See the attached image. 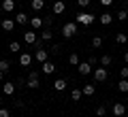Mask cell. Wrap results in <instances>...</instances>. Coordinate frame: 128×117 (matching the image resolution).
Segmentation results:
<instances>
[{
    "label": "cell",
    "instance_id": "obj_1",
    "mask_svg": "<svg viewBox=\"0 0 128 117\" xmlns=\"http://www.w3.org/2000/svg\"><path fill=\"white\" fill-rule=\"evenodd\" d=\"M96 19H98V17H96V15L92 13V11H86V9H83V11H79V13H77L75 21H77L79 26H92V23H94Z\"/></svg>",
    "mask_w": 128,
    "mask_h": 117
},
{
    "label": "cell",
    "instance_id": "obj_2",
    "mask_svg": "<svg viewBox=\"0 0 128 117\" xmlns=\"http://www.w3.org/2000/svg\"><path fill=\"white\" fill-rule=\"evenodd\" d=\"M77 34V21H66L62 26V36L64 38H73Z\"/></svg>",
    "mask_w": 128,
    "mask_h": 117
},
{
    "label": "cell",
    "instance_id": "obj_3",
    "mask_svg": "<svg viewBox=\"0 0 128 117\" xmlns=\"http://www.w3.org/2000/svg\"><path fill=\"white\" fill-rule=\"evenodd\" d=\"M94 79H96L98 83H100V81H107V79H109V70H107V66L94 68Z\"/></svg>",
    "mask_w": 128,
    "mask_h": 117
},
{
    "label": "cell",
    "instance_id": "obj_4",
    "mask_svg": "<svg viewBox=\"0 0 128 117\" xmlns=\"http://www.w3.org/2000/svg\"><path fill=\"white\" fill-rule=\"evenodd\" d=\"M34 60H36L38 64L47 62V60H49V51H45L43 47H38V49H34Z\"/></svg>",
    "mask_w": 128,
    "mask_h": 117
},
{
    "label": "cell",
    "instance_id": "obj_5",
    "mask_svg": "<svg viewBox=\"0 0 128 117\" xmlns=\"http://www.w3.org/2000/svg\"><path fill=\"white\" fill-rule=\"evenodd\" d=\"M36 41H38L36 30H28V32H24V43H26V45H34Z\"/></svg>",
    "mask_w": 128,
    "mask_h": 117
},
{
    "label": "cell",
    "instance_id": "obj_6",
    "mask_svg": "<svg viewBox=\"0 0 128 117\" xmlns=\"http://www.w3.org/2000/svg\"><path fill=\"white\" fill-rule=\"evenodd\" d=\"M15 26H17V23H15V19H9V17H4L2 21H0V28H2L4 32H13Z\"/></svg>",
    "mask_w": 128,
    "mask_h": 117
},
{
    "label": "cell",
    "instance_id": "obj_7",
    "mask_svg": "<svg viewBox=\"0 0 128 117\" xmlns=\"http://www.w3.org/2000/svg\"><path fill=\"white\" fill-rule=\"evenodd\" d=\"M54 15H62L66 11V4H64V0H54V6H51Z\"/></svg>",
    "mask_w": 128,
    "mask_h": 117
},
{
    "label": "cell",
    "instance_id": "obj_8",
    "mask_svg": "<svg viewBox=\"0 0 128 117\" xmlns=\"http://www.w3.org/2000/svg\"><path fill=\"white\" fill-rule=\"evenodd\" d=\"M113 115L115 117H124L126 115V104L124 102H113Z\"/></svg>",
    "mask_w": 128,
    "mask_h": 117
},
{
    "label": "cell",
    "instance_id": "obj_9",
    "mask_svg": "<svg viewBox=\"0 0 128 117\" xmlns=\"http://www.w3.org/2000/svg\"><path fill=\"white\" fill-rule=\"evenodd\" d=\"M15 23H17V26H24V23H30V17H28L26 13H24V11H19V13H15Z\"/></svg>",
    "mask_w": 128,
    "mask_h": 117
},
{
    "label": "cell",
    "instance_id": "obj_10",
    "mask_svg": "<svg viewBox=\"0 0 128 117\" xmlns=\"http://www.w3.org/2000/svg\"><path fill=\"white\" fill-rule=\"evenodd\" d=\"M30 28H32V30H41V28H45L43 17H30Z\"/></svg>",
    "mask_w": 128,
    "mask_h": 117
},
{
    "label": "cell",
    "instance_id": "obj_11",
    "mask_svg": "<svg viewBox=\"0 0 128 117\" xmlns=\"http://www.w3.org/2000/svg\"><path fill=\"white\" fill-rule=\"evenodd\" d=\"M32 60H34V55H30V53H22V55H19V66L28 68V66L32 64Z\"/></svg>",
    "mask_w": 128,
    "mask_h": 117
},
{
    "label": "cell",
    "instance_id": "obj_12",
    "mask_svg": "<svg viewBox=\"0 0 128 117\" xmlns=\"http://www.w3.org/2000/svg\"><path fill=\"white\" fill-rule=\"evenodd\" d=\"M77 70H79V75H90L92 72V64L90 62H79V66H77Z\"/></svg>",
    "mask_w": 128,
    "mask_h": 117
},
{
    "label": "cell",
    "instance_id": "obj_13",
    "mask_svg": "<svg viewBox=\"0 0 128 117\" xmlns=\"http://www.w3.org/2000/svg\"><path fill=\"white\" fill-rule=\"evenodd\" d=\"M98 21H100L102 26H109V23L113 21V15H111L109 11H105V13H102V15H98Z\"/></svg>",
    "mask_w": 128,
    "mask_h": 117
},
{
    "label": "cell",
    "instance_id": "obj_14",
    "mask_svg": "<svg viewBox=\"0 0 128 117\" xmlns=\"http://www.w3.org/2000/svg\"><path fill=\"white\" fill-rule=\"evenodd\" d=\"M41 70L45 72V75H51V72L56 70V64H54V62H49V60H47V62H43V64H41Z\"/></svg>",
    "mask_w": 128,
    "mask_h": 117
},
{
    "label": "cell",
    "instance_id": "obj_15",
    "mask_svg": "<svg viewBox=\"0 0 128 117\" xmlns=\"http://www.w3.org/2000/svg\"><path fill=\"white\" fill-rule=\"evenodd\" d=\"M2 11L4 13H13L15 11V0H4L2 2Z\"/></svg>",
    "mask_w": 128,
    "mask_h": 117
},
{
    "label": "cell",
    "instance_id": "obj_16",
    "mask_svg": "<svg viewBox=\"0 0 128 117\" xmlns=\"http://www.w3.org/2000/svg\"><path fill=\"white\" fill-rule=\"evenodd\" d=\"M66 85H68V83H66V79H56L54 90H56V92H64V90H66Z\"/></svg>",
    "mask_w": 128,
    "mask_h": 117
},
{
    "label": "cell",
    "instance_id": "obj_17",
    "mask_svg": "<svg viewBox=\"0 0 128 117\" xmlns=\"http://www.w3.org/2000/svg\"><path fill=\"white\" fill-rule=\"evenodd\" d=\"M41 38L45 43H49L51 38H54V32H51V28H43V32H41Z\"/></svg>",
    "mask_w": 128,
    "mask_h": 117
},
{
    "label": "cell",
    "instance_id": "obj_18",
    "mask_svg": "<svg viewBox=\"0 0 128 117\" xmlns=\"http://www.w3.org/2000/svg\"><path fill=\"white\" fill-rule=\"evenodd\" d=\"M2 90H4V96H13L15 94V83H4Z\"/></svg>",
    "mask_w": 128,
    "mask_h": 117
},
{
    "label": "cell",
    "instance_id": "obj_19",
    "mask_svg": "<svg viewBox=\"0 0 128 117\" xmlns=\"http://www.w3.org/2000/svg\"><path fill=\"white\" fill-rule=\"evenodd\" d=\"M30 6H32V11H41L45 6V0H30Z\"/></svg>",
    "mask_w": 128,
    "mask_h": 117
},
{
    "label": "cell",
    "instance_id": "obj_20",
    "mask_svg": "<svg viewBox=\"0 0 128 117\" xmlns=\"http://www.w3.org/2000/svg\"><path fill=\"white\" fill-rule=\"evenodd\" d=\"M26 85L30 87V90H38V85H41V81H38V79H32V77H28Z\"/></svg>",
    "mask_w": 128,
    "mask_h": 117
},
{
    "label": "cell",
    "instance_id": "obj_21",
    "mask_svg": "<svg viewBox=\"0 0 128 117\" xmlns=\"http://www.w3.org/2000/svg\"><path fill=\"white\" fill-rule=\"evenodd\" d=\"M115 43H118V45H126V43H128V36L124 34V32H118V34H115Z\"/></svg>",
    "mask_w": 128,
    "mask_h": 117
},
{
    "label": "cell",
    "instance_id": "obj_22",
    "mask_svg": "<svg viewBox=\"0 0 128 117\" xmlns=\"http://www.w3.org/2000/svg\"><path fill=\"white\" fill-rule=\"evenodd\" d=\"M81 92H83V96H94L96 87H94V85H90V83H88V85H83V87H81Z\"/></svg>",
    "mask_w": 128,
    "mask_h": 117
},
{
    "label": "cell",
    "instance_id": "obj_23",
    "mask_svg": "<svg viewBox=\"0 0 128 117\" xmlns=\"http://www.w3.org/2000/svg\"><path fill=\"white\" fill-rule=\"evenodd\" d=\"M81 96H83V92H81V90H77V87L70 92V98H73V102H79V100H81Z\"/></svg>",
    "mask_w": 128,
    "mask_h": 117
},
{
    "label": "cell",
    "instance_id": "obj_24",
    "mask_svg": "<svg viewBox=\"0 0 128 117\" xmlns=\"http://www.w3.org/2000/svg\"><path fill=\"white\" fill-rule=\"evenodd\" d=\"M115 19H120V21H126V19H128V11H126V9H120L118 15H115Z\"/></svg>",
    "mask_w": 128,
    "mask_h": 117
},
{
    "label": "cell",
    "instance_id": "obj_25",
    "mask_svg": "<svg viewBox=\"0 0 128 117\" xmlns=\"http://www.w3.org/2000/svg\"><path fill=\"white\" fill-rule=\"evenodd\" d=\"M68 64L77 68V66H79V55H77V53H70V55H68Z\"/></svg>",
    "mask_w": 128,
    "mask_h": 117
},
{
    "label": "cell",
    "instance_id": "obj_26",
    "mask_svg": "<svg viewBox=\"0 0 128 117\" xmlns=\"http://www.w3.org/2000/svg\"><path fill=\"white\" fill-rule=\"evenodd\" d=\"M92 47H94V49H100L102 47V36H94V38H92Z\"/></svg>",
    "mask_w": 128,
    "mask_h": 117
},
{
    "label": "cell",
    "instance_id": "obj_27",
    "mask_svg": "<svg viewBox=\"0 0 128 117\" xmlns=\"http://www.w3.org/2000/svg\"><path fill=\"white\" fill-rule=\"evenodd\" d=\"M0 70H2V72H9L11 70V62H9V60H0Z\"/></svg>",
    "mask_w": 128,
    "mask_h": 117
},
{
    "label": "cell",
    "instance_id": "obj_28",
    "mask_svg": "<svg viewBox=\"0 0 128 117\" xmlns=\"http://www.w3.org/2000/svg\"><path fill=\"white\" fill-rule=\"evenodd\" d=\"M107 115V107L105 104H98V107H96V117H105Z\"/></svg>",
    "mask_w": 128,
    "mask_h": 117
},
{
    "label": "cell",
    "instance_id": "obj_29",
    "mask_svg": "<svg viewBox=\"0 0 128 117\" xmlns=\"http://www.w3.org/2000/svg\"><path fill=\"white\" fill-rule=\"evenodd\" d=\"M118 90L122 92V94H126V92H128V81H126V79H122V81L118 83Z\"/></svg>",
    "mask_w": 128,
    "mask_h": 117
},
{
    "label": "cell",
    "instance_id": "obj_30",
    "mask_svg": "<svg viewBox=\"0 0 128 117\" xmlns=\"http://www.w3.org/2000/svg\"><path fill=\"white\" fill-rule=\"evenodd\" d=\"M111 62H113L111 55H102V58H100V66H111Z\"/></svg>",
    "mask_w": 128,
    "mask_h": 117
},
{
    "label": "cell",
    "instance_id": "obj_31",
    "mask_svg": "<svg viewBox=\"0 0 128 117\" xmlns=\"http://www.w3.org/2000/svg\"><path fill=\"white\" fill-rule=\"evenodd\" d=\"M60 49H62V43H54V45H51V53H60Z\"/></svg>",
    "mask_w": 128,
    "mask_h": 117
},
{
    "label": "cell",
    "instance_id": "obj_32",
    "mask_svg": "<svg viewBox=\"0 0 128 117\" xmlns=\"http://www.w3.org/2000/svg\"><path fill=\"white\" fill-rule=\"evenodd\" d=\"M9 49H11V51H19V49H22V45H19L17 41H13V43L9 45Z\"/></svg>",
    "mask_w": 128,
    "mask_h": 117
},
{
    "label": "cell",
    "instance_id": "obj_33",
    "mask_svg": "<svg viewBox=\"0 0 128 117\" xmlns=\"http://www.w3.org/2000/svg\"><path fill=\"white\" fill-rule=\"evenodd\" d=\"M77 4L81 9H90V0H77Z\"/></svg>",
    "mask_w": 128,
    "mask_h": 117
},
{
    "label": "cell",
    "instance_id": "obj_34",
    "mask_svg": "<svg viewBox=\"0 0 128 117\" xmlns=\"http://www.w3.org/2000/svg\"><path fill=\"white\" fill-rule=\"evenodd\" d=\"M120 77H122V79H128V68H126V66L120 68Z\"/></svg>",
    "mask_w": 128,
    "mask_h": 117
},
{
    "label": "cell",
    "instance_id": "obj_35",
    "mask_svg": "<svg viewBox=\"0 0 128 117\" xmlns=\"http://www.w3.org/2000/svg\"><path fill=\"white\" fill-rule=\"evenodd\" d=\"M88 62H90V64H92V66H96V64H98V62H100V60H98V58H96V55H90V60H88Z\"/></svg>",
    "mask_w": 128,
    "mask_h": 117
},
{
    "label": "cell",
    "instance_id": "obj_36",
    "mask_svg": "<svg viewBox=\"0 0 128 117\" xmlns=\"http://www.w3.org/2000/svg\"><path fill=\"white\" fill-rule=\"evenodd\" d=\"M43 21H45V28H51V23H54V17H45Z\"/></svg>",
    "mask_w": 128,
    "mask_h": 117
},
{
    "label": "cell",
    "instance_id": "obj_37",
    "mask_svg": "<svg viewBox=\"0 0 128 117\" xmlns=\"http://www.w3.org/2000/svg\"><path fill=\"white\" fill-rule=\"evenodd\" d=\"M98 2H100L102 6H111V4H113V0H98Z\"/></svg>",
    "mask_w": 128,
    "mask_h": 117
},
{
    "label": "cell",
    "instance_id": "obj_38",
    "mask_svg": "<svg viewBox=\"0 0 128 117\" xmlns=\"http://www.w3.org/2000/svg\"><path fill=\"white\" fill-rule=\"evenodd\" d=\"M0 117H11V113L6 109H0Z\"/></svg>",
    "mask_w": 128,
    "mask_h": 117
},
{
    "label": "cell",
    "instance_id": "obj_39",
    "mask_svg": "<svg viewBox=\"0 0 128 117\" xmlns=\"http://www.w3.org/2000/svg\"><path fill=\"white\" fill-rule=\"evenodd\" d=\"M28 77H32V79H38V72H36V70H30V75H28Z\"/></svg>",
    "mask_w": 128,
    "mask_h": 117
},
{
    "label": "cell",
    "instance_id": "obj_40",
    "mask_svg": "<svg viewBox=\"0 0 128 117\" xmlns=\"http://www.w3.org/2000/svg\"><path fill=\"white\" fill-rule=\"evenodd\" d=\"M124 62L128 64V51H126V53H124Z\"/></svg>",
    "mask_w": 128,
    "mask_h": 117
},
{
    "label": "cell",
    "instance_id": "obj_41",
    "mask_svg": "<svg viewBox=\"0 0 128 117\" xmlns=\"http://www.w3.org/2000/svg\"><path fill=\"white\" fill-rule=\"evenodd\" d=\"M4 75H6V72H2V70H0V81H2V79H4Z\"/></svg>",
    "mask_w": 128,
    "mask_h": 117
},
{
    "label": "cell",
    "instance_id": "obj_42",
    "mask_svg": "<svg viewBox=\"0 0 128 117\" xmlns=\"http://www.w3.org/2000/svg\"><path fill=\"white\" fill-rule=\"evenodd\" d=\"M0 13H2V6H0Z\"/></svg>",
    "mask_w": 128,
    "mask_h": 117
}]
</instances>
